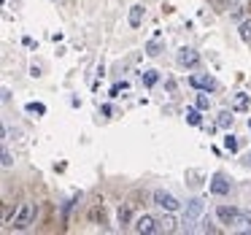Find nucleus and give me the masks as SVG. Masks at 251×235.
I'll list each match as a JSON object with an SVG mask.
<instances>
[{
    "label": "nucleus",
    "instance_id": "obj_20",
    "mask_svg": "<svg viewBox=\"0 0 251 235\" xmlns=\"http://www.w3.org/2000/svg\"><path fill=\"white\" fill-rule=\"evenodd\" d=\"M11 216H17V211H14L11 206H6V211H3V222L8 224V222H11Z\"/></svg>",
    "mask_w": 251,
    "mask_h": 235
},
{
    "label": "nucleus",
    "instance_id": "obj_18",
    "mask_svg": "<svg viewBox=\"0 0 251 235\" xmlns=\"http://www.w3.org/2000/svg\"><path fill=\"white\" fill-rule=\"evenodd\" d=\"M208 105H211V100H208V92L197 95V108H208Z\"/></svg>",
    "mask_w": 251,
    "mask_h": 235
},
{
    "label": "nucleus",
    "instance_id": "obj_3",
    "mask_svg": "<svg viewBox=\"0 0 251 235\" xmlns=\"http://www.w3.org/2000/svg\"><path fill=\"white\" fill-rule=\"evenodd\" d=\"M154 203H157L159 208H165V211H170V213L181 208V200H178V197L170 195V192H165V189H157V192H154Z\"/></svg>",
    "mask_w": 251,
    "mask_h": 235
},
{
    "label": "nucleus",
    "instance_id": "obj_5",
    "mask_svg": "<svg viewBox=\"0 0 251 235\" xmlns=\"http://www.w3.org/2000/svg\"><path fill=\"white\" fill-rule=\"evenodd\" d=\"M159 230H162V222H157L151 213H143V216H138L135 233H159Z\"/></svg>",
    "mask_w": 251,
    "mask_h": 235
},
{
    "label": "nucleus",
    "instance_id": "obj_19",
    "mask_svg": "<svg viewBox=\"0 0 251 235\" xmlns=\"http://www.w3.org/2000/svg\"><path fill=\"white\" fill-rule=\"evenodd\" d=\"M122 89H127V81L114 84V87H111V98H119V92H122Z\"/></svg>",
    "mask_w": 251,
    "mask_h": 235
},
{
    "label": "nucleus",
    "instance_id": "obj_2",
    "mask_svg": "<svg viewBox=\"0 0 251 235\" xmlns=\"http://www.w3.org/2000/svg\"><path fill=\"white\" fill-rule=\"evenodd\" d=\"M202 213H205V203L197 197V200H189L184 208V224L186 227H192V224H197L202 219Z\"/></svg>",
    "mask_w": 251,
    "mask_h": 235
},
{
    "label": "nucleus",
    "instance_id": "obj_10",
    "mask_svg": "<svg viewBox=\"0 0 251 235\" xmlns=\"http://www.w3.org/2000/svg\"><path fill=\"white\" fill-rule=\"evenodd\" d=\"M141 78H143V84H146V87H154V84L159 81V73L157 71H143Z\"/></svg>",
    "mask_w": 251,
    "mask_h": 235
},
{
    "label": "nucleus",
    "instance_id": "obj_8",
    "mask_svg": "<svg viewBox=\"0 0 251 235\" xmlns=\"http://www.w3.org/2000/svg\"><path fill=\"white\" fill-rule=\"evenodd\" d=\"M189 84L195 89H202V92H213V89H216V81H213L211 76H192Z\"/></svg>",
    "mask_w": 251,
    "mask_h": 235
},
{
    "label": "nucleus",
    "instance_id": "obj_23",
    "mask_svg": "<svg viewBox=\"0 0 251 235\" xmlns=\"http://www.w3.org/2000/svg\"><path fill=\"white\" fill-rule=\"evenodd\" d=\"M11 162H14V159H11V152H8V149H3V165L8 168Z\"/></svg>",
    "mask_w": 251,
    "mask_h": 235
},
{
    "label": "nucleus",
    "instance_id": "obj_7",
    "mask_svg": "<svg viewBox=\"0 0 251 235\" xmlns=\"http://www.w3.org/2000/svg\"><path fill=\"white\" fill-rule=\"evenodd\" d=\"M229 181H227V176L224 173H213V179H211V192L213 195H227L229 192Z\"/></svg>",
    "mask_w": 251,
    "mask_h": 235
},
{
    "label": "nucleus",
    "instance_id": "obj_17",
    "mask_svg": "<svg viewBox=\"0 0 251 235\" xmlns=\"http://www.w3.org/2000/svg\"><path fill=\"white\" fill-rule=\"evenodd\" d=\"M27 111L30 114H46V105L44 103H27Z\"/></svg>",
    "mask_w": 251,
    "mask_h": 235
},
{
    "label": "nucleus",
    "instance_id": "obj_22",
    "mask_svg": "<svg viewBox=\"0 0 251 235\" xmlns=\"http://www.w3.org/2000/svg\"><path fill=\"white\" fill-rule=\"evenodd\" d=\"M173 224H176L173 216H165V219H162V230H173Z\"/></svg>",
    "mask_w": 251,
    "mask_h": 235
},
{
    "label": "nucleus",
    "instance_id": "obj_1",
    "mask_svg": "<svg viewBox=\"0 0 251 235\" xmlns=\"http://www.w3.org/2000/svg\"><path fill=\"white\" fill-rule=\"evenodd\" d=\"M216 216H219V222L227 224V227H238V224H243V211L235 208V206H219Z\"/></svg>",
    "mask_w": 251,
    "mask_h": 235
},
{
    "label": "nucleus",
    "instance_id": "obj_24",
    "mask_svg": "<svg viewBox=\"0 0 251 235\" xmlns=\"http://www.w3.org/2000/svg\"><path fill=\"white\" fill-rule=\"evenodd\" d=\"M243 224L246 230H251V211H243Z\"/></svg>",
    "mask_w": 251,
    "mask_h": 235
},
{
    "label": "nucleus",
    "instance_id": "obj_26",
    "mask_svg": "<svg viewBox=\"0 0 251 235\" xmlns=\"http://www.w3.org/2000/svg\"><path fill=\"white\" fill-rule=\"evenodd\" d=\"M243 165H249V168H251V152H249V154H246V157H243Z\"/></svg>",
    "mask_w": 251,
    "mask_h": 235
},
{
    "label": "nucleus",
    "instance_id": "obj_15",
    "mask_svg": "<svg viewBox=\"0 0 251 235\" xmlns=\"http://www.w3.org/2000/svg\"><path fill=\"white\" fill-rule=\"evenodd\" d=\"M186 122H189V125H200V111L189 108V111H186Z\"/></svg>",
    "mask_w": 251,
    "mask_h": 235
},
{
    "label": "nucleus",
    "instance_id": "obj_21",
    "mask_svg": "<svg viewBox=\"0 0 251 235\" xmlns=\"http://www.w3.org/2000/svg\"><path fill=\"white\" fill-rule=\"evenodd\" d=\"M146 52H149L151 57H157V54H159V44H157V41H151V44L146 46Z\"/></svg>",
    "mask_w": 251,
    "mask_h": 235
},
{
    "label": "nucleus",
    "instance_id": "obj_25",
    "mask_svg": "<svg viewBox=\"0 0 251 235\" xmlns=\"http://www.w3.org/2000/svg\"><path fill=\"white\" fill-rule=\"evenodd\" d=\"M30 76L38 78V76H41V68H38V65H33V68H30Z\"/></svg>",
    "mask_w": 251,
    "mask_h": 235
},
{
    "label": "nucleus",
    "instance_id": "obj_6",
    "mask_svg": "<svg viewBox=\"0 0 251 235\" xmlns=\"http://www.w3.org/2000/svg\"><path fill=\"white\" fill-rule=\"evenodd\" d=\"M176 60H178V65H184V68H197L200 65V54H197L195 49H181Z\"/></svg>",
    "mask_w": 251,
    "mask_h": 235
},
{
    "label": "nucleus",
    "instance_id": "obj_9",
    "mask_svg": "<svg viewBox=\"0 0 251 235\" xmlns=\"http://www.w3.org/2000/svg\"><path fill=\"white\" fill-rule=\"evenodd\" d=\"M141 22H143V6H132L130 8V25L132 27H141Z\"/></svg>",
    "mask_w": 251,
    "mask_h": 235
},
{
    "label": "nucleus",
    "instance_id": "obj_13",
    "mask_svg": "<svg viewBox=\"0 0 251 235\" xmlns=\"http://www.w3.org/2000/svg\"><path fill=\"white\" fill-rule=\"evenodd\" d=\"M235 108H238V111H246V108H249V98H246L243 92L235 95Z\"/></svg>",
    "mask_w": 251,
    "mask_h": 235
},
{
    "label": "nucleus",
    "instance_id": "obj_16",
    "mask_svg": "<svg viewBox=\"0 0 251 235\" xmlns=\"http://www.w3.org/2000/svg\"><path fill=\"white\" fill-rule=\"evenodd\" d=\"M224 146H227L229 152H238V138H235V135H224Z\"/></svg>",
    "mask_w": 251,
    "mask_h": 235
},
{
    "label": "nucleus",
    "instance_id": "obj_4",
    "mask_svg": "<svg viewBox=\"0 0 251 235\" xmlns=\"http://www.w3.org/2000/svg\"><path fill=\"white\" fill-rule=\"evenodd\" d=\"M33 216H35V206H33V203H25V206L17 211V216H14V227H17V230H25V227H30V222H33Z\"/></svg>",
    "mask_w": 251,
    "mask_h": 235
},
{
    "label": "nucleus",
    "instance_id": "obj_12",
    "mask_svg": "<svg viewBox=\"0 0 251 235\" xmlns=\"http://www.w3.org/2000/svg\"><path fill=\"white\" fill-rule=\"evenodd\" d=\"M240 38H243L246 44H251V19L240 22Z\"/></svg>",
    "mask_w": 251,
    "mask_h": 235
},
{
    "label": "nucleus",
    "instance_id": "obj_14",
    "mask_svg": "<svg viewBox=\"0 0 251 235\" xmlns=\"http://www.w3.org/2000/svg\"><path fill=\"white\" fill-rule=\"evenodd\" d=\"M232 125V111H222L219 114V127H229Z\"/></svg>",
    "mask_w": 251,
    "mask_h": 235
},
{
    "label": "nucleus",
    "instance_id": "obj_11",
    "mask_svg": "<svg viewBox=\"0 0 251 235\" xmlns=\"http://www.w3.org/2000/svg\"><path fill=\"white\" fill-rule=\"evenodd\" d=\"M116 219H119V224H130V219H132L130 208H127V206H119V211H116Z\"/></svg>",
    "mask_w": 251,
    "mask_h": 235
}]
</instances>
